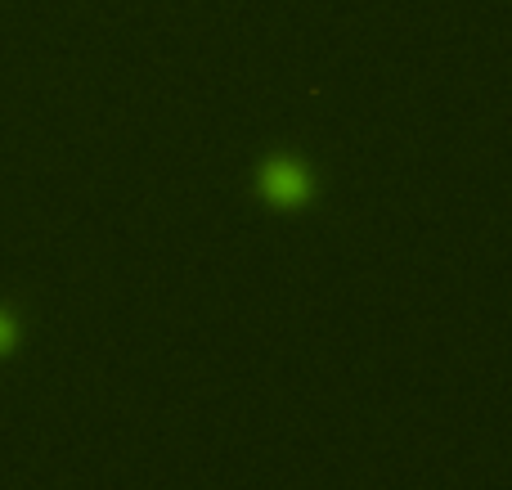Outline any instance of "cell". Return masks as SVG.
Segmentation results:
<instances>
[{
    "mask_svg": "<svg viewBox=\"0 0 512 490\" xmlns=\"http://www.w3.org/2000/svg\"><path fill=\"white\" fill-rule=\"evenodd\" d=\"M265 189H270V198H279V203H297V198H306L310 180H306V171L288 167V162H274V167L265 171Z\"/></svg>",
    "mask_w": 512,
    "mask_h": 490,
    "instance_id": "cell-1",
    "label": "cell"
}]
</instances>
